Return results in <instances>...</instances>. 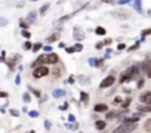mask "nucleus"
Masks as SVG:
<instances>
[{"mask_svg":"<svg viewBox=\"0 0 151 133\" xmlns=\"http://www.w3.org/2000/svg\"><path fill=\"white\" fill-rule=\"evenodd\" d=\"M22 36H25V37H27V38H30V37H31L30 31H27V30H25V31H22Z\"/></svg>","mask_w":151,"mask_h":133,"instance_id":"obj_34","label":"nucleus"},{"mask_svg":"<svg viewBox=\"0 0 151 133\" xmlns=\"http://www.w3.org/2000/svg\"><path fill=\"white\" fill-rule=\"evenodd\" d=\"M138 112L142 114V112H151V105H145V104H139L138 105Z\"/></svg>","mask_w":151,"mask_h":133,"instance_id":"obj_12","label":"nucleus"},{"mask_svg":"<svg viewBox=\"0 0 151 133\" xmlns=\"http://www.w3.org/2000/svg\"><path fill=\"white\" fill-rule=\"evenodd\" d=\"M138 127V123H121L120 126H117L113 133H130Z\"/></svg>","mask_w":151,"mask_h":133,"instance_id":"obj_2","label":"nucleus"},{"mask_svg":"<svg viewBox=\"0 0 151 133\" xmlns=\"http://www.w3.org/2000/svg\"><path fill=\"white\" fill-rule=\"evenodd\" d=\"M73 36H74V38L77 40L79 43L82 42V40H84V33H83V31L79 28V27H76V28L73 30Z\"/></svg>","mask_w":151,"mask_h":133,"instance_id":"obj_8","label":"nucleus"},{"mask_svg":"<svg viewBox=\"0 0 151 133\" xmlns=\"http://www.w3.org/2000/svg\"><path fill=\"white\" fill-rule=\"evenodd\" d=\"M101 2H102V3H113L114 0H101Z\"/></svg>","mask_w":151,"mask_h":133,"instance_id":"obj_41","label":"nucleus"},{"mask_svg":"<svg viewBox=\"0 0 151 133\" xmlns=\"http://www.w3.org/2000/svg\"><path fill=\"white\" fill-rule=\"evenodd\" d=\"M64 95H65L64 90H58V89L54 90V96H55V98H58V96H64Z\"/></svg>","mask_w":151,"mask_h":133,"instance_id":"obj_18","label":"nucleus"},{"mask_svg":"<svg viewBox=\"0 0 151 133\" xmlns=\"http://www.w3.org/2000/svg\"><path fill=\"white\" fill-rule=\"evenodd\" d=\"M117 49H119V50H123V49H126V46H124L123 43H120V45L117 46Z\"/></svg>","mask_w":151,"mask_h":133,"instance_id":"obj_39","label":"nucleus"},{"mask_svg":"<svg viewBox=\"0 0 151 133\" xmlns=\"http://www.w3.org/2000/svg\"><path fill=\"white\" fill-rule=\"evenodd\" d=\"M30 92H31V93H34L36 96H40V92H39V90H36V89H33V87H30Z\"/></svg>","mask_w":151,"mask_h":133,"instance_id":"obj_30","label":"nucleus"},{"mask_svg":"<svg viewBox=\"0 0 151 133\" xmlns=\"http://www.w3.org/2000/svg\"><path fill=\"white\" fill-rule=\"evenodd\" d=\"M139 101H141V104L151 105V92H144L142 95L139 96Z\"/></svg>","mask_w":151,"mask_h":133,"instance_id":"obj_9","label":"nucleus"},{"mask_svg":"<svg viewBox=\"0 0 151 133\" xmlns=\"http://www.w3.org/2000/svg\"><path fill=\"white\" fill-rule=\"evenodd\" d=\"M114 83H116V77H114V75H108V77H105V78L102 80V82H101L99 89H107V87H111Z\"/></svg>","mask_w":151,"mask_h":133,"instance_id":"obj_5","label":"nucleus"},{"mask_svg":"<svg viewBox=\"0 0 151 133\" xmlns=\"http://www.w3.org/2000/svg\"><path fill=\"white\" fill-rule=\"evenodd\" d=\"M111 43H113V38H105V40H104V45H105V46H108V45H111Z\"/></svg>","mask_w":151,"mask_h":133,"instance_id":"obj_32","label":"nucleus"},{"mask_svg":"<svg viewBox=\"0 0 151 133\" xmlns=\"http://www.w3.org/2000/svg\"><path fill=\"white\" fill-rule=\"evenodd\" d=\"M111 15L114 18H117V19H128L130 16V13L128 10H124V9H116V10L111 12Z\"/></svg>","mask_w":151,"mask_h":133,"instance_id":"obj_4","label":"nucleus"},{"mask_svg":"<svg viewBox=\"0 0 151 133\" xmlns=\"http://www.w3.org/2000/svg\"><path fill=\"white\" fill-rule=\"evenodd\" d=\"M113 104H114V105H121V104H123V101H121V98H120V96H117L114 101H113Z\"/></svg>","mask_w":151,"mask_h":133,"instance_id":"obj_23","label":"nucleus"},{"mask_svg":"<svg viewBox=\"0 0 151 133\" xmlns=\"http://www.w3.org/2000/svg\"><path fill=\"white\" fill-rule=\"evenodd\" d=\"M8 66H9V68H15V61L14 59H9L8 61Z\"/></svg>","mask_w":151,"mask_h":133,"instance_id":"obj_27","label":"nucleus"},{"mask_svg":"<svg viewBox=\"0 0 151 133\" xmlns=\"http://www.w3.org/2000/svg\"><path fill=\"white\" fill-rule=\"evenodd\" d=\"M56 40H59V33H54L52 36H49L47 38H46V42L50 45V43H54V42H56Z\"/></svg>","mask_w":151,"mask_h":133,"instance_id":"obj_13","label":"nucleus"},{"mask_svg":"<svg viewBox=\"0 0 151 133\" xmlns=\"http://www.w3.org/2000/svg\"><path fill=\"white\" fill-rule=\"evenodd\" d=\"M148 15H150V16H151V10H148Z\"/></svg>","mask_w":151,"mask_h":133,"instance_id":"obj_44","label":"nucleus"},{"mask_svg":"<svg viewBox=\"0 0 151 133\" xmlns=\"http://www.w3.org/2000/svg\"><path fill=\"white\" fill-rule=\"evenodd\" d=\"M22 99H24V102H27V104H28V102L31 101V99H30V95H28V93H24V96H22Z\"/></svg>","mask_w":151,"mask_h":133,"instance_id":"obj_28","label":"nucleus"},{"mask_svg":"<svg viewBox=\"0 0 151 133\" xmlns=\"http://www.w3.org/2000/svg\"><path fill=\"white\" fill-rule=\"evenodd\" d=\"M105 33H107V30L104 27H96L95 28V34H98V36H105Z\"/></svg>","mask_w":151,"mask_h":133,"instance_id":"obj_16","label":"nucleus"},{"mask_svg":"<svg viewBox=\"0 0 151 133\" xmlns=\"http://www.w3.org/2000/svg\"><path fill=\"white\" fill-rule=\"evenodd\" d=\"M150 34H151V28H147V30H144V31H142V37L150 36Z\"/></svg>","mask_w":151,"mask_h":133,"instance_id":"obj_29","label":"nucleus"},{"mask_svg":"<svg viewBox=\"0 0 151 133\" xmlns=\"http://www.w3.org/2000/svg\"><path fill=\"white\" fill-rule=\"evenodd\" d=\"M28 133H34V130H30V132H28Z\"/></svg>","mask_w":151,"mask_h":133,"instance_id":"obj_45","label":"nucleus"},{"mask_svg":"<svg viewBox=\"0 0 151 133\" xmlns=\"http://www.w3.org/2000/svg\"><path fill=\"white\" fill-rule=\"evenodd\" d=\"M45 127H46V129H50V123H49V121H45Z\"/></svg>","mask_w":151,"mask_h":133,"instance_id":"obj_42","label":"nucleus"},{"mask_svg":"<svg viewBox=\"0 0 151 133\" xmlns=\"http://www.w3.org/2000/svg\"><path fill=\"white\" fill-rule=\"evenodd\" d=\"M43 49H45V52H52V47H50L49 45H47V46H45Z\"/></svg>","mask_w":151,"mask_h":133,"instance_id":"obj_38","label":"nucleus"},{"mask_svg":"<svg viewBox=\"0 0 151 133\" xmlns=\"http://www.w3.org/2000/svg\"><path fill=\"white\" fill-rule=\"evenodd\" d=\"M0 96H2V98H8V93L6 92H2V93H0Z\"/></svg>","mask_w":151,"mask_h":133,"instance_id":"obj_40","label":"nucleus"},{"mask_svg":"<svg viewBox=\"0 0 151 133\" xmlns=\"http://www.w3.org/2000/svg\"><path fill=\"white\" fill-rule=\"evenodd\" d=\"M136 86H138V89H142V86H144V80H138Z\"/></svg>","mask_w":151,"mask_h":133,"instance_id":"obj_31","label":"nucleus"},{"mask_svg":"<svg viewBox=\"0 0 151 133\" xmlns=\"http://www.w3.org/2000/svg\"><path fill=\"white\" fill-rule=\"evenodd\" d=\"M49 9V5L46 3V5H43L42 8H40V10H39V13H40V15H45V13H46V10Z\"/></svg>","mask_w":151,"mask_h":133,"instance_id":"obj_20","label":"nucleus"},{"mask_svg":"<svg viewBox=\"0 0 151 133\" xmlns=\"http://www.w3.org/2000/svg\"><path fill=\"white\" fill-rule=\"evenodd\" d=\"M102 61H104V59H96V58H91V59H89V64H91L92 66H99L101 64H102Z\"/></svg>","mask_w":151,"mask_h":133,"instance_id":"obj_15","label":"nucleus"},{"mask_svg":"<svg viewBox=\"0 0 151 133\" xmlns=\"http://www.w3.org/2000/svg\"><path fill=\"white\" fill-rule=\"evenodd\" d=\"M80 83H89V78H84V77H80Z\"/></svg>","mask_w":151,"mask_h":133,"instance_id":"obj_35","label":"nucleus"},{"mask_svg":"<svg viewBox=\"0 0 151 133\" xmlns=\"http://www.w3.org/2000/svg\"><path fill=\"white\" fill-rule=\"evenodd\" d=\"M33 46H34V45H31L30 42H25V43H24V49H27V50L33 49Z\"/></svg>","mask_w":151,"mask_h":133,"instance_id":"obj_24","label":"nucleus"},{"mask_svg":"<svg viewBox=\"0 0 151 133\" xmlns=\"http://www.w3.org/2000/svg\"><path fill=\"white\" fill-rule=\"evenodd\" d=\"M58 61H59V58H58V55L56 53H47V64H52V65H55V64H58Z\"/></svg>","mask_w":151,"mask_h":133,"instance_id":"obj_11","label":"nucleus"},{"mask_svg":"<svg viewBox=\"0 0 151 133\" xmlns=\"http://www.w3.org/2000/svg\"><path fill=\"white\" fill-rule=\"evenodd\" d=\"M40 49H42V45H40V43H36L31 50H33V52H37V50H40Z\"/></svg>","mask_w":151,"mask_h":133,"instance_id":"obj_25","label":"nucleus"},{"mask_svg":"<svg viewBox=\"0 0 151 133\" xmlns=\"http://www.w3.org/2000/svg\"><path fill=\"white\" fill-rule=\"evenodd\" d=\"M80 101H82L83 104H87V102H89V95H87L86 92H82V93H80Z\"/></svg>","mask_w":151,"mask_h":133,"instance_id":"obj_17","label":"nucleus"},{"mask_svg":"<svg viewBox=\"0 0 151 133\" xmlns=\"http://www.w3.org/2000/svg\"><path fill=\"white\" fill-rule=\"evenodd\" d=\"M36 16H37V13H36V12H30V13H28V21L33 22V21L36 19Z\"/></svg>","mask_w":151,"mask_h":133,"instance_id":"obj_21","label":"nucleus"},{"mask_svg":"<svg viewBox=\"0 0 151 133\" xmlns=\"http://www.w3.org/2000/svg\"><path fill=\"white\" fill-rule=\"evenodd\" d=\"M139 70H138V66H132V68H128L120 77V83H126V82H130L132 78H135V75H138Z\"/></svg>","mask_w":151,"mask_h":133,"instance_id":"obj_1","label":"nucleus"},{"mask_svg":"<svg viewBox=\"0 0 151 133\" xmlns=\"http://www.w3.org/2000/svg\"><path fill=\"white\" fill-rule=\"evenodd\" d=\"M95 127H96L98 130H104V129L107 127V123L104 121V120H98V121H95Z\"/></svg>","mask_w":151,"mask_h":133,"instance_id":"obj_14","label":"nucleus"},{"mask_svg":"<svg viewBox=\"0 0 151 133\" xmlns=\"http://www.w3.org/2000/svg\"><path fill=\"white\" fill-rule=\"evenodd\" d=\"M19 25H21V28H22V31H25V30H27V28H28V24H27V22H25L24 19H19Z\"/></svg>","mask_w":151,"mask_h":133,"instance_id":"obj_19","label":"nucleus"},{"mask_svg":"<svg viewBox=\"0 0 151 133\" xmlns=\"http://www.w3.org/2000/svg\"><path fill=\"white\" fill-rule=\"evenodd\" d=\"M126 111H117V110H114V111H108V112H105V118L107 120H114V118H119L120 115H123Z\"/></svg>","mask_w":151,"mask_h":133,"instance_id":"obj_7","label":"nucleus"},{"mask_svg":"<svg viewBox=\"0 0 151 133\" xmlns=\"http://www.w3.org/2000/svg\"><path fill=\"white\" fill-rule=\"evenodd\" d=\"M65 52H67V53H74V52H76V49H74V46H73V47H67V49H65Z\"/></svg>","mask_w":151,"mask_h":133,"instance_id":"obj_33","label":"nucleus"},{"mask_svg":"<svg viewBox=\"0 0 151 133\" xmlns=\"http://www.w3.org/2000/svg\"><path fill=\"white\" fill-rule=\"evenodd\" d=\"M42 64H47V55H42V56H39L33 64H31V66L33 68H39V66H43Z\"/></svg>","mask_w":151,"mask_h":133,"instance_id":"obj_6","label":"nucleus"},{"mask_svg":"<svg viewBox=\"0 0 151 133\" xmlns=\"http://www.w3.org/2000/svg\"><path fill=\"white\" fill-rule=\"evenodd\" d=\"M30 117H39V112H37V111H31L30 112Z\"/></svg>","mask_w":151,"mask_h":133,"instance_id":"obj_37","label":"nucleus"},{"mask_svg":"<svg viewBox=\"0 0 151 133\" xmlns=\"http://www.w3.org/2000/svg\"><path fill=\"white\" fill-rule=\"evenodd\" d=\"M68 120H70V121H74L76 118H74V115H71V114H70V115H68Z\"/></svg>","mask_w":151,"mask_h":133,"instance_id":"obj_43","label":"nucleus"},{"mask_svg":"<svg viewBox=\"0 0 151 133\" xmlns=\"http://www.w3.org/2000/svg\"><path fill=\"white\" fill-rule=\"evenodd\" d=\"M132 102V99L130 98H126V101H123V104H121V106H123V108H128V106H129V104Z\"/></svg>","mask_w":151,"mask_h":133,"instance_id":"obj_22","label":"nucleus"},{"mask_svg":"<svg viewBox=\"0 0 151 133\" xmlns=\"http://www.w3.org/2000/svg\"><path fill=\"white\" fill-rule=\"evenodd\" d=\"M10 114H12V115H15V117H18V115H19V112H18L16 110H10Z\"/></svg>","mask_w":151,"mask_h":133,"instance_id":"obj_36","label":"nucleus"},{"mask_svg":"<svg viewBox=\"0 0 151 133\" xmlns=\"http://www.w3.org/2000/svg\"><path fill=\"white\" fill-rule=\"evenodd\" d=\"M148 123H150V126H151V120H150V121H148Z\"/></svg>","mask_w":151,"mask_h":133,"instance_id":"obj_47","label":"nucleus"},{"mask_svg":"<svg viewBox=\"0 0 151 133\" xmlns=\"http://www.w3.org/2000/svg\"><path fill=\"white\" fill-rule=\"evenodd\" d=\"M74 49H76V52H82L83 50V45L82 43H77V45L74 46Z\"/></svg>","mask_w":151,"mask_h":133,"instance_id":"obj_26","label":"nucleus"},{"mask_svg":"<svg viewBox=\"0 0 151 133\" xmlns=\"http://www.w3.org/2000/svg\"><path fill=\"white\" fill-rule=\"evenodd\" d=\"M30 2H37V0H30Z\"/></svg>","mask_w":151,"mask_h":133,"instance_id":"obj_46","label":"nucleus"},{"mask_svg":"<svg viewBox=\"0 0 151 133\" xmlns=\"http://www.w3.org/2000/svg\"><path fill=\"white\" fill-rule=\"evenodd\" d=\"M46 75H49V68L47 66H39V68H34V71H33V77L34 78H42V77H46Z\"/></svg>","mask_w":151,"mask_h":133,"instance_id":"obj_3","label":"nucleus"},{"mask_svg":"<svg viewBox=\"0 0 151 133\" xmlns=\"http://www.w3.org/2000/svg\"><path fill=\"white\" fill-rule=\"evenodd\" d=\"M95 112H108V105L107 104H96L93 106Z\"/></svg>","mask_w":151,"mask_h":133,"instance_id":"obj_10","label":"nucleus"}]
</instances>
